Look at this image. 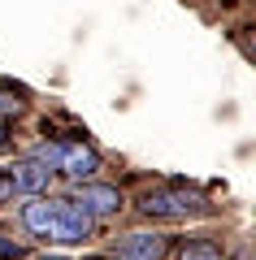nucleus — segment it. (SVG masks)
<instances>
[{
    "label": "nucleus",
    "mask_w": 256,
    "mask_h": 260,
    "mask_svg": "<svg viewBox=\"0 0 256 260\" xmlns=\"http://www.w3.org/2000/svg\"><path fill=\"white\" fill-rule=\"evenodd\" d=\"M35 160H44L52 174H65V178H92L100 169V156H96L87 143H39L35 148Z\"/></svg>",
    "instance_id": "f257e3e1"
},
{
    "label": "nucleus",
    "mask_w": 256,
    "mask_h": 260,
    "mask_svg": "<svg viewBox=\"0 0 256 260\" xmlns=\"http://www.w3.org/2000/svg\"><path fill=\"white\" fill-rule=\"evenodd\" d=\"M139 208H144V217H200L209 213V204H204V195L187 191V186H156V191H148L144 200H139Z\"/></svg>",
    "instance_id": "f03ea898"
},
{
    "label": "nucleus",
    "mask_w": 256,
    "mask_h": 260,
    "mask_svg": "<svg viewBox=\"0 0 256 260\" xmlns=\"http://www.w3.org/2000/svg\"><path fill=\"white\" fill-rule=\"evenodd\" d=\"M96 234V217L78 204V200H56V217H52V230L48 239L52 243H65V247H78Z\"/></svg>",
    "instance_id": "7ed1b4c3"
},
{
    "label": "nucleus",
    "mask_w": 256,
    "mask_h": 260,
    "mask_svg": "<svg viewBox=\"0 0 256 260\" xmlns=\"http://www.w3.org/2000/svg\"><path fill=\"white\" fill-rule=\"evenodd\" d=\"M165 251H169V234H148V230H135V234H126L122 239V247H118V256L122 260H161Z\"/></svg>",
    "instance_id": "20e7f679"
},
{
    "label": "nucleus",
    "mask_w": 256,
    "mask_h": 260,
    "mask_svg": "<svg viewBox=\"0 0 256 260\" xmlns=\"http://www.w3.org/2000/svg\"><path fill=\"white\" fill-rule=\"evenodd\" d=\"M74 200H78L82 208L92 217H113L122 208V195H118V186H100V182H82L78 191H74Z\"/></svg>",
    "instance_id": "39448f33"
},
{
    "label": "nucleus",
    "mask_w": 256,
    "mask_h": 260,
    "mask_svg": "<svg viewBox=\"0 0 256 260\" xmlns=\"http://www.w3.org/2000/svg\"><path fill=\"white\" fill-rule=\"evenodd\" d=\"M9 178H13V191H22V195H39V191H48V182H52V169L44 165V160H18V165L9 169Z\"/></svg>",
    "instance_id": "423d86ee"
},
{
    "label": "nucleus",
    "mask_w": 256,
    "mask_h": 260,
    "mask_svg": "<svg viewBox=\"0 0 256 260\" xmlns=\"http://www.w3.org/2000/svg\"><path fill=\"white\" fill-rule=\"evenodd\" d=\"M52 217H56V200H48L44 191H39V195H26V204H22V225H26L31 234L48 239V230H52Z\"/></svg>",
    "instance_id": "0eeeda50"
},
{
    "label": "nucleus",
    "mask_w": 256,
    "mask_h": 260,
    "mask_svg": "<svg viewBox=\"0 0 256 260\" xmlns=\"http://www.w3.org/2000/svg\"><path fill=\"white\" fill-rule=\"evenodd\" d=\"M178 260H221V251L213 247V243H187V247L178 251Z\"/></svg>",
    "instance_id": "6e6552de"
},
{
    "label": "nucleus",
    "mask_w": 256,
    "mask_h": 260,
    "mask_svg": "<svg viewBox=\"0 0 256 260\" xmlns=\"http://www.w3.org/2000/svg\"><path fill=\"white\" fill-rule=\"evenodd\" d=\"M18 113H22V100H13V95L0 91V117H18Z\"/></svg>",
    "instance_id": "1a4fd4ad"
},
{
    "label": "nucleus",
    "mask_w": 256,
    "mask_h": 260,
    "mask_svg": "<svg viewBox=\"0 0 256 260\" xmlns=\"http://www.w3.org/2000/svg\"><path fill=\"white\" fill-rule=\"evenodd\" d=\"M5 195H13V178H9V174L0 178V200H5Z\"/></svg>",
    "instance_id": "9d476101"
},
{
    "label": "nucleus",
    "mask_w": 256,
    "mask_h": 260,
    "mask_svg": "<svg viewBox=\"0 0 256 260\" xmlns=\"http://www.w3.org/2000/svg\"><path fill=\"white\" fill-rule=\"evenodd\" d=\"M39 260H65V256H39Z\"/></svg>",
    "instance_id": "9b49d317"
},
{
    "label": "nucleus",
    "mask_w": 256,
    "mask_h": 260,
    "mask_svg": "<svg viewBox=\"0 0 256 260\" xmlns=\"http://www.w3.org/2000/svg\"><path fill=\"white\" fill-rule=\"evenodd\" d=\"M0 148H5V126H0Z\"/></svg>",
    "instance_id": "f8f14e48"
},
{
    "label": "nucleus",
    "mask_w": 256,
    "mask_h": 260,
    "mask_svg": "<svg viewBox=\"0 0 256 260\" xmlns=\"http://www.w3.org/2000/svg\"><path fill=\"white\" fill-rule=\"evenodd\" d=\"M113 260H122V256H113Z\"/></svg>",
    "instance_id": "ddd939ff"
}]
</instances>
